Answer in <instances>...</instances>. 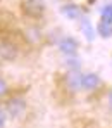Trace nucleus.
<instances>
[{"label": "nucleus", "mask_w": 112, "mask_h": 128, "mask_svg": "<svg viewBox=\"0 0 112 128\" xmlns=\"http://www.w3.org/2000/svg\"><path fill=\"white\" fill-rule=\"evenodd\" d=\"M24 109H26V104L22 99H10L9 104H7V114L12 116V118H21L24 114Z\"/></svg>", "instance_id": "1"}, {"label": "nucleus", "mask_w": 112, "mask_h": 128, "mask_svg": "<svg viewBox=\"0 0 112 128\" xmlns=\"http://www.w3.org/2000/svg\"><path fill=\"white\" fill-rule=\"evenodd\" d=\"M24 10L29 16L38 18V16L43 14V10H45V2L43 0H26L24 2Z\"/></svg>", "instance_id": "2"}, {"label": "nucleus", "mask_w": 112, "mask_h": 128, "mask_svg": "<svg viewBox=\"0 0 112 128\" xmlns=\"http://www.w3.org/2000/svg\"><path fill=\"white\" fill-rule=\"evenodd\" d=\"M100 85V78L93 73H86L85 76L81 74V86L85 90H95L97 86Z\"/></svg>", "instance_id": "3"}, {"label": "nucleus", "mask_w": 112, "mask_h": 128, "mask_svg": "<svg viewBox=\"0 0 112 128\" xmlns=\"http://www.w3.org/2000/svg\"><path fill=\"white\" fill-rule=\"evenodd\" d=\"M59 47H60V50L66 54V56H74L76 54V48H78V43L76 40H72V38H62L60 43H59Z\"/></svg>", "instance_id": "4"}, {"label": "nucleus", "mask_w": 112, "mask_h": 128, "mask_svg": "<svg viewBox=\"0 0 112 128\" xmlns=\"http://www.w3.org/2000/svg\"><path fill=\"white\" fill-rule=\"evenodd\" d=\"M67 83L71 86V90H79V88H81V73H79L78 69L69 71V74H67Z\"/></svg>", "instance_id": "5"}, {"label": "nucleus", "mask_w": 112, "mask_h": 128, "mask_svg": "<svg viewBox=\"0 0 112 128\" xmlns=\"http://www.w3.org/2000/svg\"><path fill=\"white\" fill-rule=\"evenodd\" d=\"M62 14L66 16L67 19H78V18H81L79 7L74 5V4H67V5H64V7H62Z\"/></svg>", "instance_id": "6"}, {"label": "nucleus", "mask_w": 112, "mask_h": 128, "mask_svg": "<svg viewBox=\"0 0 112 128\" xmlns=\"http://www.w3.org/2000/svg\"><path fill=\"white\" fill-rule=\"evenodd\" d=\"M16 47L14 45H10V43H2L0 45V56L5 59V61H12L14 57H16Z\"/></svg>", "instance_id": "7"}, {"label": "nucleus", "mask_w": 112, "mask_h": 128, "mask_svg": "<svg viewBox=\"0 0 112 128\" xmlns=\"http://www.w3.org/2000/svg\"><path fill=\"white\" fill-rule=\"evenodd\" d=\"M97 31L104 36V38H109L112 35V24L111 22H105L100 19V22H98V26H97Z\"/></svg>", "instance_id": "8"}, {"label": "nucleus", "mask_w": 112, "mask_h": 128, "mask_svg": "<svg viewBox=\"0 0 112 128\" xmlns=\"http://www.w3.org/2000/svg\"><path fill=\"white\" fill-rule=\"evenodd\" d=\"M81 26H83L85 36H86L88 40H93V38H95V33H93V28H91V22H90L88 18H83V21H81Z\"/></svg>", "instance_id": "9"}, {"label": "nucleus", "mask_w": 112, "mask_h": 128, "mask_svg": "<svg viewBox=\"0 0 112 128\" xmlns=\"http://www.w3.org/2000/svg\"><path fill=\"white\" fill-rule=\"evenodd\" d=\"M102 21L112 24V4H107V5L102 9Z\"/></svg>", "instance_id": "10"}, {"label": "nucleus", "mask_w": 112, "mask_h": 128, "mask_svg": "<svg viewBox=\"0 0 112 128\" xmlns=\"http://www.w3.org/2000/svg\"><path fill=\"white\" fill-rule=\"evenodd\" d=\"M3 123H5V111L0 107V126H2Z\"/></svg>", "instance_id": "11"}, {"label": "nucleus", "mask_w": 112, "mask_h": 128, "mask_svg": "<svg viewBox=\"0 0 112 128\" xmlns=\"http://www.w3.org/2000/svg\"><path fill=\"white\" fill-rule=\"evenodd\" d=\"M3 92H5V83L0 82V94H3Z\"/></svg>", "instance_id": "12"}, {"label": "nucleus", "mask_w": 112, "mask_h": 128, "mask_svg": "<svg viewBox=\"0 0 112 128\" xmlns=\"http://www.w3.org/2000/svg\"><path fill=\"white\" fill-rule=\"evenodd\" d=\"M109 107H111V111H112V92H111V95H109Z\"/></svg>", "instance_id": "13"}]
</instances>
